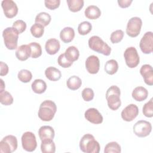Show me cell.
Segmentation results:
<instances>
[{"mask_svg":"<svg viewBox=\"0 0 153 153\" xmlns=\"http://www.w3.org/2000/svg\"><path fill=\"white\" fill-rule=\"evenodd\" d=\"M57 111L56 103L50 100H45L42 102L39 108L38 117L44 121L52 120Z\"/></svg>","mask_w":153,"mask_h":153,"instance_id":"obj_1","label":"cell"},{"mask_svg":"<svg viewBox=\"0 0 153 153\" xmlns=\"http://www.w3.org/2000/svg\"><path fill=\"white\" fill-rule=\"evenodd\" d=\"M79 148L81 151L85 153H99L100 147L94 137L87 133L81 137L79 141Z\"/></svg>","mask_w":153,"mask_h":153,"instance_id":"obj_2","label":"cell"},{"mask_svg":"<svg viewBox=\"0 0 153 153\" xmlns=\"http://www.w3.org/2000/svg\"><path fill=\"white\" fill-rule=\"evenodd\" d=\"M121 91L117 85H112L109 87L106 92V99L108 106L112 111L117 110L121 105L120 99Z\"/></svg>","mask_w":153,"mask_h":153,"instance_id":"obj_3","label":"cell"},{"mask_svg":"<svg viewBox=\"0 0 153 153\" xmlns=\"http://www.w3.org/2000/svg\"><path fill=\"white\" fill-rule=\"evenodd\" d=\"M90 49L105 56H109L111 52V48L103 39L96 35L91 36L88 41Z\"/></svg>","mask_w":153,"mask_h":153,"instance_id":"obj_4","label":"cell"},{"mask_svg":"<svg viewBox=\"0 0 153 153\" xmlns=\"http://www.w3.org/2000/svg\"><path fill=\"white\" fill-rule=\"evenodd\" d=\"M19 33L13 27H8L2 32L4 42L6 48L10 50L17 48Z\"/></svg>","mask_w":153,"mask_h":153,"instance_id":"obj_5","label":"cell"},{"mask_svg":"<svg viewBox=\"0 0 153 153\" xmlns=\"http://www.w3.org/2000/svg\"><path fill=\"white\" fill-rule=\"evenodd\" d=\"M17 139L15 136L7 135L0 142V152L11 153L17 148Z\"/></svg>","mask_w":153,"mask_h":153,"instance_id":"obj_6","label":"cell"},{"mask_svg":"<svg viewBox=\"0 0 153 153\" xmlns=\"http://www.w3.org/2000/svg\"><path fill=\"white\" fill-rule=\"evenodd\" d=\"M124 57L127 66L130 68H136L140 62L137 51L134 47H130L126 49L124 53Z\"/></svg>","mask_w":153,"mask_h":153,"instance_id":"obj_7","label":"cell"},{"mask_svg":"<svg viewBox=\"0 0 153 153\" xmlns=\"http://www.w3.org/2000/svg\"><path fill=\"white\" fill-rule=\"evenodd\" d=\"M142 26V19L139 17H133L127 22L126 33L130 37H136L140 33Z\"/></svg>","mask_w":153,"mask_h":153,"instance_id":"obj_8","label":"cell"},{"mask_svg":"<svg viewBox=\"0 0 153 153\" xmlns=\"http://www.w3.org/2000/svg\"><path fill=\"white\" fill-rule=\"evenodd\" d=\"M133 133L139 137L148 136L152 131V125L151 123L145 120H139L137 121L133 127Z\"/></svg>","mask_w":153,"mask_h":153,"instance_id":"obj_9","label":"cell"},{"mask_svg":"<svg viewBox=\"0 0 153 153\" xmlns=\"http://www.w3.org/2000/svg\"><path fill=\"white\" fill-rule=\"evenodd\" d=\"M22 145L26 151L33 152L37 146V142L35 135L31 131L25 132L21 138Z\"/></svg>","mask_w":153,"mask_h":153,"instance_id":"obj_10","label":"cell"},{"mask_svg":"<svg viewBox=\"0 0 153 153\" xmlns=\"http://www.w3.org/2000/svg\"><path fill=\"white\" fill-rule=\"evenodd\" d=\"M139 47L144 54H151L153 51V33L146 32L141 38Z\"/></svg>","mask_w":153,"mask_h":153,"instance_id":"obj_11","label":"cell"},{"mask_svg":"<svg viewBox=\"0 0 153 153\" xmlns=\"http://www.w3.org/2000/svg\"><path fill=\"white\" fill-rule=\"evenodd\" d=\"M1 7L6 17L11 19L18 13V7L16 2L12 0H3L1 2Z\"/></svg>","mask_w":153,"mask_h":153,"instance_id":"obj_12","label":"cell"},{"mask_svg":"<svg viewBox=\"0 0 153 153\" xmlns=\"http://www.w3.org/2000/svg\"><path fill=\"white\" fill-rule=\"evenodd\" d=\"M138 114V107L135 104H130L123 109L121 113V116L123 120L130 122L133 121Z\"/></svg>","mask_w":153,"mask_h":153,"instance_id":"obj_13","label":"cell"},{"mask_svg":"<svg viewBox=\"0 0 153 153\" xmlns=\"http://www.w3.org/2000/svg\"><path fill=\"white\" fill-rule=\"evenodd\" d=\"M85 118L89 122L95 124H99L103 122V118L99 111L94 108H88L84 113Z\"/></svg>","mask_w":153,"mask_h":153,"instance_id":"obj_14","label":"cell"},{"mask_svg":"<svg viewBox=\"0 0 153 153\" xmlns=\"http://www.w3.org/2000/svg\"><path fill=\"white\" fill-rule=\"evenodd\" d=\"M85 68L87 72L91 74H97L100 69L99 59L94 55L88 56L85 63Z\"/></svg>","mask_w":153,"mask_h":153,"instance_id":"obj_15","label":"cell"},{"mask_svg":"<svg viewBox=\"0 0 153 153\" xmlns=\"http://www.w3.org/2000/svg\"><path fill=\"white\" fill-rule=\"evenodd\" d=\"M140 74L146 84L148 85H153V69L150 65L145 64L142 65L140 69Z\"/></svg>","mask_w":153,"mask_h":153,"instance_id":"obj_16","label":"cell"},{"mask_svg":"<svg viewBox=\"0 0 153 153\" xmlns=\"http://www.w3.org/2000/svg\"><path fill=\"white\" fill-rule=\"evenodd\" d=\"M17 59L20 61L26 60L31 56V50L29 44H23L16 49L15 52Z\"/></svg>","mask_w":153,"mask_h":153,"instance_id":"obj_17","label":"cell"},{"mask_svg":"<svg viewBox=\"0 0 153 153\" xmlns=\"http://www.w3.org/2000/svg\"><path fill=\"white\" fill-rule=\"evenodd\" d=\"M38 134L41 140H53L55 133L52 127L50 126H43L38 130Z\"/></svg>","mask_w":153,"mask_h":153,"instance_id":"obj_18","label":"cell"},{"mask_svg":"<svg viewBox=\"0 0 153 153\" xmlns=\"http://www.w3.org/2000/svg\"><path fill=\"white\" fill-rule=\"evenodd\" d=\"M60 48V42L58 39L55 38H50L48 39L45 44V51L50 55L56 54L59 51Z\"/></svg>","mask_w":153,"mask_h":153,"instance_id":"obj_19","label":"cell"},{"mask_svg":"<svg viewBox=\"0 0 153 153\" xmlns=\"http://www.w3.org/2000/svg\"><path fill=\"white\" fill-rule=\"evenodd\" d=\"M132 97L137 102L145 100L148 96V91L146 88L142 86L136 87L132 91Z\"/></svg>","mask_w":153,"mask_h":153,"instance_id":"obj_20","label":"cell"},{"mask_svg":"<svg viewBox=\"0 0 153 153\" xmlns=\"http://www.w3.org/2000/svg\"><path fill=\"white\" fill-rule=\"evenodd\" d=\"M74 37L75 31L71 27H65L60 32V38L65 43L71 42Z\"/></svg>","mask_w":153,"mask_h":153,"instance_id":"obj_21","label":"cell"},{"mask_svg":"<svg viewBox=\"0 0 153 153\" xmlns=\"http://www.w3.org/2000/svg\"><path fill=\"white\" fill-rule=\"evenodd\" d=\"M45 75L48 79L51 81H57L61 78L62 73L57 68L50 66L45 70Z\"/></svg>","mask_w":153,"mask_h":153,"instance_id":"obj_22","label":"cell"},{"mask_svg":"<svg viewBox=\"0 0 153 153\" xmlns=\"http://www.w3.org/2000/svg\"><path fill=\"white\" fill-rule=\"evenodd\" d=\"M84 14L87 18L90 20H95L101 16V11L98 7L91 5L85 8Z\"/></svg>","mask_w":153,"mask_h":153,"instance_id":"obj_23","label":"cell"},{"mask_svg":"<svg viewBox=\"0 0 153 153\" xmlns=\"http://www.w3.org/2000/svg\"><path fill=\"white\" fill-rule=\"evenodd\" d=\"M46 82L41 79H35L31 85L32 90L36 94H42L44 93L47 89Z\"/></svg>","mask_w":153,"mask_h":153,"instance_id":"obj_24","label":"cell"},{"mask_svg":"<svg viewBox=\"0 0 153 153\" xmlns=\"http://www.w3.org/2000/svg\"><path fill=\"white\" fill-rule=\"evenodd\" d=\"M64 54L66 58L71 62L77 60L79 56V50L75 46H69L68 47Z\"/></svg>","mask_w":153,"mask_h":153,"instance_id":"obj_25","label":"cell"},{"mask_svg":"<svg viewBox=\"0 0 153 153\" xmlns=\"http://www.w3.org/2000/svg\"><path fill=\"white\" fill-rule=\"evenodd\" d=\"M82 84V81L81 78L76 75L70 76L67 81L66 85L68 88L72 90H76L80 88Z\"/></svg>","mask_w":153,"mask_h":153,"instance_id":"obj_26","label":"cell"},{"mask_svg":"<svg viewBox=\"0 0 153 153\" xmlns=\"http://www.w3.org/2000/svg\"><path fill=\"white\" fill-rule=\"evenodd\" d=\"M41 150L43 153H54L56 152V145L53 140H41Z\"/></svg>","mask_w":153,"mask_h":153,"instance_id":"obj_27","label":"cell"},{"mask_svg":"<svg viewBox=\"0 0 153 153\" xmlns=\"http://www.w3.org/2000/svg\"><path fill=\"white\" fill-rule=\"evenodd\" d=\"M51 20V16L46 12H41L38 13L35 19V23H38L44 27L48 26Z\"/></svg>","mask_w":153,"mask_h":153,"instance_id":"obj_28","label":"cell"},{"mask_svg":"<svg viewBox=\"0 0 153 153\" xmlns=\"http://www.w3.org/2000/svg\"><path fill=\"white\" fill-rule=\"evenodd\" d=\"M104 69L105 72L109 75L115 74L118 69V62L114 59L108 60L105 65Z\"/></svg>","mask_w":153,"mask_h":153,"instance_id":"obj_29","label":"cell"},{"mask_svg":"<svg viewBox=\"0 0 153 153\" xmlns=\"http://www.w3.org/2000/svg\"><path fill=\"white\" fill-rule=\"evenodd\" d=\"M66 2L69 10L74 13L80 11L82 8L84 3L83 0H67Z\"/></svg>","mask_w":153,"mask_h":153,"instance_id":"obj_30","label":"cell"},{"mask_svg":"<svg viewBox=\"0 0 153 153\" xmlns=\"http://www.w3.org/2000/svg\"><path fill=\"white\" fill-rule=\"evenodd\" d=\"M32 35L35 38L41 37L44 32V27L39 23H35L30 29Z\"/></svg>","mask_w":153,"mask_h":153,"instance_id":"obj_31","label":"cell"},{"mask_svg":"<svg viewBox=\"0 0 153 153\" xmlns=\"http://www.w3.org/2000/svg\"><path fill=\"white\" fill-rule=\"evenodd\" d=\"M14 99L11 94L7 91H0V102L5 106H8L13 103Z\"/></svg>","mask_w":153,"mask_h":153,"instance_id":"obj_32","label":"cell"},{"mask_svg":"<svg viewBox=\"0 0 153 153\" xmlns=\"http://www.w3.org/2000/svg\"><path fill=\"white\" fill-rule=\"evenodd\" d=\"M121 152V146L117 142H109L104 148L105 153H120Z\"/></svg>","mask_w":153,"mask_h":153,"instance_id":"obj_33","label":"cell"},{"mask_svg":"<svg viewBox=\"0 0 153 153\" xmlns=\"http://www.w3.org/2000/svg\"><path fill=\"white\" fill-rule=\"evenodd\" d=\"M31 50L30 57L33 59H36L42 54V48L41 45L36 42H30L29 44Z\"/></svg>","mask_w":153,"mask_h":153,"instance_id":"obj_34","label":"cell"},{"mask_svg":"<svg viewBox=\"0 0 153 153\" xmlns=\"http://www.w3.org/2000/svg\"><path fill=\"white\" fill-rule=\"evenodd\" d=\"M18 79L22 82L27 83L30 81L32 78V74L31 72L27 69H22L17 74Z\"/></svg>","mask_w":153,"mask_h":153,"instance_id":"obj_35","label":"cell"},{"mask_svg":"<svg viewBox=\"0 0 153 153\" xmlns=\"http://www.w3.org/2000/svg\"><path fill=\"white\" fill-rule=\"evenodd\" d=\"M92 29L91 24L87 21H84L80 23L78 26V32L81 35L88 34Z\"/></svg>","mask_w":153,"mask_h":153,"instance_id":"obj_36","label":"cell"},{"mask_svg":"<svg viewBox=\"0 0 153 153\" xmlns=\"http://www.w3.org/2000/svg\"><path fill=\"white\" fill-rule=\"evenodd\" d=\"M142 112L143 115L148 118L153 117V101L151 99L148 102L145 103L142 108Z\"/></svg>","mask_w":153,"mask_h":153,"instance_id":"obj_37","label":"cell"},{"mask_svg":"<svg viewBox=\"0 0 153 153\" xmlns=\"http://www.w3.org/2000/svg\"><path fill=\"white\" fill-rule=\"evenodd\" d=\"M124 32L121 29L116 30L113 32H112V33L111 34L110 40L111 42L113 44L118 43L120 41H121V40L123 39L124 37Z\"/></svg>","mask_w":153,"mask_h":153,"instance_id":"obj_38","label":"cell"},{"mask_svg":"<svg viewBox=\"0 0 153 153\" xmlns=\"http://www.w3.org/2000/svg\"><path fill=\"white\" fill-rule=\"evenodd\" d=\"M12 27L20 34L25 31L26 29V23L22 20H17L13 23Z\"/></svg>","mask_w":153,"mask_h":153,"instance_id":"obj_39","label":"cell"},{"mask_svg":"<svg viewBox=\"0 0 153 153\" xmlns=\"http://www.w3.org/2000/svg\"><path fill=\"white\" fill-rule=\"evenodd\" d=\"M94 93L91 88H85L82 91V97L84 100L90 102L94 98Z\"/></svg>","mask_w":153,"mask_h":153,"instance_id":"obj_40","label":"cell"},{"mask_svg":"<svg viewBox=\"0 0 153 153\" xmlns=\"http://www.w3.org/2000/svg\"><path fill=\"white\" fill-rule=\"evenodd\" d=\"M57 63L60 66H62L63 68H69L73 64V62L69 61L66 58L64 53H62L59 55L57 59Z\"/></svg>","mask_w":153,"mask_h":153,"instance_id":"obj_41","label":"cell"},{"mask_svg":"<svg viewBox=\"0 0 153 153\" xmlns=\"http://www.w3.org/2000/svg\"><path fill=\"white\" fill-rule=\"evenodd\" d=\"M60 4V0H45L44 1V4L46 8L48 9L53 10L57 8Z\"/></svg>","mask_w":153,"mask_h":153,"instance_id":"obj_42","label":"cell"},{"mask_svg":"<svg viewBox=\"0 0 153 153\" xmlns=\"http://www.w3.org/2000/svg\"><path fill=\"white\" fill-rule=\"evenodd\" d=\"M0 68H1L0 75L1 76L7 75V74L8 73L9 68H8V65L5 63L1 61L0 62Z\"/></svg>","mask_w":153,"mask_h":153,"instance_id":"obj_43","label":"cell"},{"mask_svg":"<svg viewBox=\"0 0 153 153\" xmlns=\"http://www.w3.org/2000/svg\"><path fill=\"white\" fill-rule=\"evenodd\" d=\"M132 2V0H118L117 1L119 7L123 8L128 7Z\"/></svg>","mask_w":153,"mask_h":153,"instance_id":"obj_44","label":"cell"},{"mask_svg":"<svg viewBox=\"0 0 153 153\" xmlns=\"http://www.w3.org/2000/svg\"><path fill=\"white\" fill-rule=\"evenodd\" d=\"M1 81V86H0V91H2L4 90H5V83L3 81L2 79H0Z\"/></svg>","mask_w":153,"mask_h":153,"instance_id":"obj_45","label":"cell"}]
</instances>
